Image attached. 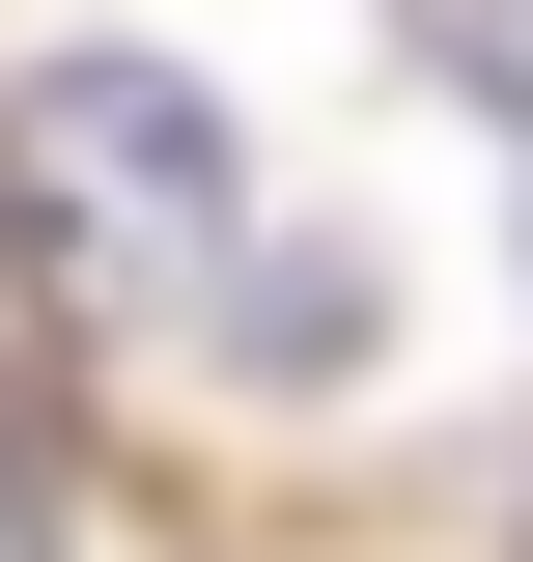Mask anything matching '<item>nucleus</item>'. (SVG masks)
I'll return each instance as SVG.
<instances>
[{
    "instance_id": "1",
    "label": "nucleus",
    "mask_w": 533,
    "mask_h": 562,
    "mask_svg": "<svg viewBox=\"0 0 533 562\" xmlns=\"http://www.w3.org/2000/svg\"><path fill=\"white\" fill-rule=\"evenodd\" d=\"M253 169H225V85L197 57H29L0 85V254L57 310H197Z\"/></svg>"
},
{
    "instance_id": "2",
    "label": "nucleus",
    "mask_w": 533,
    "mask_h": 562,
    "mask_svg": "<svg viewBox=\"0 0 533 562\" xmlns=\"http://www.w3.org/2000/svg\"><path fill=\"white\" fill-rule=\"evenodd\" d=\"M421 57H450V85H477V113H506V140H533V0H421Z\"/></svg>"
}]
</instances>
